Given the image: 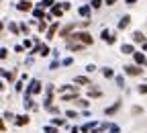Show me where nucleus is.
Listing matches in <instances>:
<instances>
[{
	"label": "nucleus",
	"mask_w": 147,
	"mask_h": 133,
	"mask_svg": "<svg viewBox=\"0 0 147 133\" xmlns=\"http://www.w3.org/2000/svg\"><path fill=\"white\" fill-rule=\"evenodd\" d=\"M121 109V100H117L113 107H108V109H104V113H106V115H115V113Z\"/></svg>",
	"instance_id": "8"
},
{
	"label": "nucleus",
	"mask_w": 147,
	"mask_h": 133,
	"mask_svg": "<svg viewBox=\"0 0 147 133\" xmlns=\"http://www.w3.org/2000/svg\"><path fill=\"white\" fill-rule=\"evenodd\" d=\"M14 88H16L18 92H21V90H23V82H16V84H14Z\"/></svg>",
	"instance_id": "32"
},
{
	"label": "nucleus",
	"mask_w": 147,
	"mask_h": 133,
	"mask_svg": "<svg viewBox=\"0 0 147 133\" xmlns=\"http://www.w3.org/2000/svg\"><path fill=\"white\" fill-rule=\"evenodd\" d=\"M10 31H12V33H16V31H18V27H16L14 23H10Z\"/></svg>",
	"instance_id": "35"
},
{
	"label": "nucleus",
	"mask_w": 147,
	"mask_h": 133,
	"mask_svg": "<svg viewBox=\"0 0 147 133\" xmlns=\"http://www.w3.org/2000/svg\"><path fill=\"white\" fill-rule=\"evenodd\" d=\"M27 123H29V115H18V117H16V125L23 127V125H27Z\"/></svg>",
	"instance_id": "12"
},
{
	"label": "nucleus",
	"mask_w": 147,
	"mask_h": 133,
	"mask_svg": "<svg viewBox=\"0 0 147 133\" xmlns=\"http://www.w3.org/2000/svg\"><path fill=\"white\" fill-rule=\"evenodd\" d=\"M94 70H96V66H94V64H90V66L86 68V72H94Z\"/></svg>",
	"instance_id": "33"
},
{
	"label": "nucleus",
	"mask_w": 147,
	"mask_h": 133,
	"mask_svg": "<svg viewBox=\"0 0 147 133\" xmlns=\"http://www.w3.org/2000/svg\"><path fill=\"white\" fill-rule=\"evenodd\" d=\"M115 2H117V0H104V4H108V6H113Z\"/></svg>",
	"instance_id": "38"
},
{
	"label": "nucleus",
	"mask_w": 147,
	"mask_h": 133,
	"mask_svg": "<svg viewBox=\"0 0 147 133\" xmlns=\"http://www.w3.org/2000/svg\"><path fill=\"white\" fill-rule=\"evenodd\" d=\"M78 105H80V107H88V100H84V98H80V100H78Z\"/></svg>",
	"instance_id": "31"
},
{
	"label": "nucleus",
	"mask_w": 147,
	"mask_h": 133,
	"mask_svg": "<svg viewBox=\"0 0 147 133\" xmlns=\"http://www.w3.org/2000/svg\"><path fill=\"white\" fill-rule=\"evenodd\" d=\"M45 29H47V23H45V21H43V23H39V31H41V33H43V31H45Z\"/></svg>",
	"instance_id": "28"
},
{
	"label": "nucleus",
	"mask_w": 147,
	"mask_h": 133,
	"mask_svg": "<svg viewBox=\"0 0 147 133\" xmlns=\"http://www.w3.org/2000/svg\"><path fill=\"white\" fill-rule=\"evenodd\" d=\"M102 41H106V43H115V37L110 35V31H108V29H104V31H102Z\"/></svg>",
	"instance_id": "11"
},
{
	"label": "nucleus",
	"mask_w": 147,
	"mask_h": 133,
	"mask_svg": "<svg viewBox=\"0 0 147 133\" xmlns=\"http://www.w3.org/2000/svg\"><path fill=\"white\" fill-rule=\"evenodd\" d=\"M45 133H57V127H55V125H47L45 127Z\"/></svg>",
	"instance_id": "23"
},
{
	"label": "nucleus",
	"mask_w": 147,
	"mask_h": 133,
	"mask_svg": "<svg viewBox=\"0 0 147 133\" xmlns=\"http://www.w3.org/2000/svg\"><path fill=\"white\" fill-rule=\"evenodd\" d=\"M65 115H67L69 119H76V117H78V113H76V111H67V113H65Z\"/></svg>",
	"instance_id": "26"
},
{
	"label": "nucleus",
	"mask_w": 147,
	"mask_h": 133,
	"mask_svg": "<svg viewBox=\"0 0 147 133\" xmlns=\"http://www.w3.org/2000/svg\"><path fill=\"white\" fill-rule=\"evenodd\" d=\"M143 51H147V43H143Z\"/></svg>",
	"instance_id": "40"
},
{
	"label": "nucleus",
	"mask_w": 147,
	"mask_h": 133,
	"mask_svg": "<svg viewBox=\"0 0 147 133\" xmlns=\"http://www.w3.org/2000/svg\"><path fill=\"white\" fill-rule=\"evenodd\" d=\"M61 64H63V66H69V64H71V58H65V60H63Z\"/></svg>",
	"instance_id": "37"
},
{
	"label": "nucleus",
	"mask_w": 147,
	"mask_h": 133,
	"mask_svg": "<svg viewBox=\"0 0 147 133\" xmlns=\"http://www.w3.org/2000/svg\"><path fill=\"white\" fill-rule=\"evenodd\" d=\"M137 2V0H127V4H135Z\"/></svg>",
	"instance_id": "39"
},
{
	"label": "nucleus",
	"mask_w": 147,
	"mask_h": 133,
	"mask_svg": "<svg viewBox=\"0 0 147 133\" xmlns=\"http://www.w3.org/2000/svg\"><path fill=\"white\" fill-rule=\"evenodd\" d=\"M90 8H92V6H90V4H86V6H80V10H78V12H80L82 16H90Z\"/></svg>",
	"instance_id": "15"
},
{
	"label": "nucleus",
	"mask_w": 147,
	"mask_h": 133,
	"mask_svg": "<svg viewBox=\"0 0 147 133\" xmlns=\"http://www.w3.org/2000/svg\"><path fill=\"white\" fill-rule=\"evenodd\" d=\"M41 55H49V47L47 45H41Z\"/></svg>",
	"instance_id": "27"
},
{
	"label": "nucleus",
	"mask_w": 147,
	"mask_h": 133,
	"mask_svg": "<svg viewBox=\"0 0 147 133\" xmlns=\"http://www.w3.org/2000/svg\"><path fill=\"white\" fill-rule=\"evenodd\" d=\"M139 92H141V94H147V84H143V86H139Z\"/></svg>",
	"instance_id": "29"
},
{
	"label": "nucleus",
	"mask_w": 147,
	"mask_h": 133,
	"mask_svg": "<svg viewBox=\"0 0 147 133\" xmlns=\"http://www.w3.org/2000/svg\"><path fill=\"white\" fill-rule=\"evenodd\" d=\"M133 41H135V43H147V41H145V35H143L141 31H135V33H133Z\"/></svg>",
	"instance_id": "10"
},
{
	"label": "nucleus",
	"mask_w": 147,
	"mask_h": 133,
	"mask_svg": "<svg viewBox=\"0 0 147 133\" xmlns=\"http://www.w3.org/2000/svg\"><path fill=\"white\" fill-rule=\"evenodd\" d=\"M67 39H71L74 43H82V45H92V37L88 35V33H74V35H69Z\"/></svg>",
	"instance_id": "1"
},
{
	"label": "nucleus",
	"mask_w": 147,
	"mask_h": 133,
	"mask_svg": "<svg viewBox=\"0 0 147 133\" xmlns=\"http://www.w3.org/2000/svg\"><path fill=\"white\" fill-rule=\"evenodd\" d=\"M53 4H55V0H41L39 6H41V8H49V6H53Z\"/></svg>",
	"instance_id": "19"
},
{
	"label": "nucleus",
	"mask_w": 147,
	"mask_h": 133,
	"mask_svg": "<svg viewBox=\"0 0 147 133\" xmlns=\"http://www.w3.org/2000/svg\"><path fill=\"white\" fill-rule=\"evenodd\" d=\"M33 14H35V18H43V14H45V12H43V8H41V6H37V8H33Z\"/></svg>",
	"instance_id": "17"
},
{
	"label": "nucleus",
	"mask_w": 147,
	"mask_h": 133,
	"mask_svg": "<svg viewBox=\"0 0 147 133\" xmlns=\"http://www.w3.org/2000/svg\"><path fill=\"white\" fill-rule=\"evenodd\" d=\"M16 8L21 10V12H25V10H33V2H29V0H21V2L16 4Z\"/></svg>",
	"instance_id": "5"
},
{
	"label": "nucleus",
	"mask_w": 147,
	"mask_h": 133,
	"mask_svg": "<svg viewBox=\"0 0 147 133\" xmlns=\"http://www.w3.org/2000/svg\"><path fill=\"white\" fill-rule=\"evenodd\" d=\"M4 78H6L8 82H12V80L16 78V76H14V72H4Z\"/></svg>",
	"instance_id": "22"
},
{
	"label": "nucleus",
	"mask_w": 147,
	"mask_h": 133,
	"mask_svg": "<svg viewBox=\"0 0 147 133\" xmlns=\"http://www.w3.org/2000/svg\"><path fill=\"white\" fill-rule=\"evenodd\" d=\"M59 94H61V96H63V94H76V96H78V88L69 86V84H63V86H59Z\"/></svg>",
	"instance_id": "3"
},
{
	"label": "nucleus",
	"mask_w": 147,
	"mask_h": 133,
	"mask_svg": "<svg viewBox=\"0 0 147 133\" xmlns=\"http://www.w3.org/2000/svg\"><path fill=\"white\" fill-rule=\"evenodd\" d=\"M61 100H76V94H63Z\"/></svg>",
	"instance_id": "25"
},
{
	"label": "nucleus",
	"mask_w": 147,
	"mask_h": 133,
	"mask_svg": "<svg viewBox=\"0 0 147 133\" xmlns=\"http://www.w3.org/2000/svg\"><path fill=\"white\" fill-rule=\"evenodd\" d=\"M76 84H84L86 86V84H90V80L86 78V76H76Z\"/></svg>",
	"instance_id": "18"
},
{
	"label": "nucleus",
	"mask_w": 147,
	"mask_h": 133,
	"mask_svg": "<svg viewBox=\"0 0 147 133\" xmlns=\"http://www.w3.org/2000/svg\"><path fill=\"white\" fill-rule=\"evenodd\" d=\"M21 31H23V33H29V27H27V25L23 23V25H21Z\"/></svg>",
	"instance_id": "36"
},
{
	"label": "nucleus",
	"mask_w": 147,
	"mask_h": 133,
	"mask_svg": "<svg viewBox=\"0 0 147 133\" xmlns=\"http://www.w3.org/2000/svg\"><path fill=\"white\" fill-rule=\"evenodd\" d=\"M117 84H119V86H121V88H123V84H125V80H123V78H121V76H119V78H117Z\"/></svg>",
	"instance_id": "34"
},
{
	"label": "nucleus",
	"mask_w": 147,
	"mask_h": 133,
	"mask_svg": "<svg viewBox=\"0 0 147 133\" xmlns=\"http://www.w3.org/2000/svg\"><path fill=\"white\" fill-rule=\"evenodd\" d=\"M51 12H53V16H61V14H63V6H59V4H55V6L51 8Z\"/></svg>",
	"instance_id": "13"
},
{
	"label": "nucleus",
	"mask_w": 147,
	"mask_h": 133,
	"mask_svg": "<svg viewBox=\"0 0 147 133\" xmlns=\"http://www.w3.org/2000/svg\"><path fill=\"white\" fill-rule=\"evenodd\" d=\"M74 27H76V25H67V27H63V29L59 31V35H61V37H69V31H71Z\"/></svg>",
	"instance_id": "14"
},
{
	"label": "nucleus",
	"mask_w": 147,
	"mask_h": 133,
	"mask_svg": "<svg viewBox=\"0 0 147 133\" xmlns=\"http://www.w3.org/2000/svg\"><path fill=\"white\" fill-rule=\"evenodd\" d=\"M57 27H59V23H53V25L47 29V39H53V37H55V33H57Z\"/></svg>",
	"instance_id": "9"
},
{
	"label": "nucleus",
	"mask_w": 147,
	"mask_h": 133,
	"mask_svg": "<svg viewBox=\"0 0 147 133\" xmlns=\"http://www.w3.org/2000/svg\"><path fill=\"white\" fill-rule=\"evenodd\" d=\"M51 125H55V127H57V125H59V127H61V125H65V121L57 117V119H51Z\"/></svg>",
	"instance_id": "21"
},
{
	"label": "nucleus",
	"mask_w": 147,
	"mask_h": 133,
	"mask_svg": "<svg viewBox=\"0 0 147 133\" xmlns=\"http://www.w3.org/2000/svg\"><path fill=\"white\" fill-rule=\"evenodd\" d=\"M90 6H92V8H100V6H102V0H92Z\"/></svg>",
	"instance_id": "24"
},
{
	"label": "nucleus",
	"mask_w": 147,
	"mask_h": 133,
	"mask_svg": "<svg viewBox=\"0 0 147 133\" xmlns=\"http://www.w3.org/2000/svg\"><path fill=\"white\" fill-rule=\"evenodd\" d=\"M41 92V82L39 80H31L29 82V88L25 92V96H31V94H39Z\"/></svg>",
	"instance_id": "2"
},
{
	"label": "nucleus",
	"mask_w": 147,
	"mask_h": 133,
	"mask_svg": "<svg viewBox=\"0 0 147 133\" xmlns=\"http://www.w3.org/2000/svg\"><path fill=\"white\" fill-rule=\"evenodd\" d=\"M129 25H131V16H129V14H125V16L121 18V21H119V29H127Z\"/></svg>",
	"instance_id": "7"
},
{
	"label": "nucleus",
	"mask_w": 147,
	"mask_h": 133,
	"mask_svg": "<svg viewBox=\"0 0 147 133\" xmlns=\"http://www.w3.org/2000/svg\"><path fill=\"white\" fill-rule=\"evenodd\" d=\"M141 72H143V70H141V66H137V64H135V66H127V68H125V74H129V76H139Z\"/></svg>",
	"instance_id": "4"
},
{
	"label": "nucleus",
	"mask_w": 147,
	"mask_h": 133,
	"mask_svg": "<svg viewBox=\"0 0 147 133\" xmlns=\"http://www.w3.org/2000/svg\"><path fill=\"white\" fill-rule=\"evenodd\" d=\"M102 74H104V78H113V76H115V72L110 70V68H104V70H102Z\"/></svg>",
	"instance_id": "20"
},
{
	"label": "nucleus",
	"mask_w": 147,
	"mask_h": 133,
	"mask_svg": "<svg viewBox=\"0 0 147 133\" xmlns=\"http://www.w3.org/2000/svg\"><path fill=\"white\" fill-rule=\"evenodd\" d=\"M133 58H135V64H137V66H143V64H147L145 55H143V51H135V53H133Z\"/></svg>",
	"instance_id": "6"
},
{
	"label": "nucleus",
	"mask_w": 147,
	"mask_h": 133,
	"mask_svg": "<svg viewBox=\"0 0 147 133\" xmlns=\"http://www.w3.org/2000/svg\"><path fill=\"white\" fill-rule=\"evenodd\" d=\"M90 96H100V90H90Z\"/></svg>",
	"instance_id": "30"
},
{
	"label": "nucleus",
	"mask_w": 147,
	"mask_h": 133,
	"mask_svg": "<svg viewBox=\"0 0 147 133\" xmlns=\"http://www.w3.org/2000/svg\"><path fill=\"white\" fill-rule=\"evenodd\" d=\"M121 51H123V53H135V49H133L131 43H125V45L121 47Z\"/></svg>",
	"instance_id": "16"
}]
</instances>
